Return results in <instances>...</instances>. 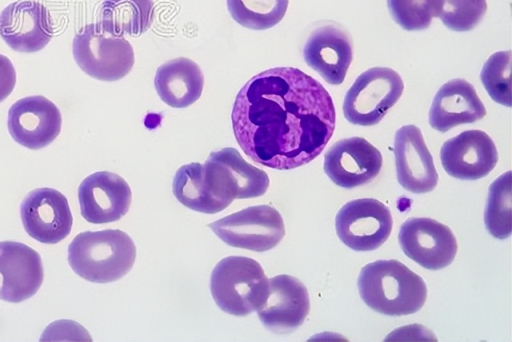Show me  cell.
Listing matches in <instances>:
<instances>
[{"label":"cell","mask_w":512,"mask_h":342,"mask_svg":"<svg viewBox=\"0 0 512 342\" xmlns=\"http://www.w3.org/2000/svg\"><path fill=\"white\" fill-rule=\"evenodd\" d=\"M231 119L235 139L250 159L290 170L324 150L335 130L336 111L319 81L294 67H276L239 90Z\"/></svg>","instance_id":"1"},{"label":"cell","mask_w":512,"mask_h":342,"mask_svg":"<svg viewBox=\"0 0 512 342\" xmlns=\"http://www.w3.org/2000/svg\"><path fill=\"white\" fill-rule=\"evenodd\" d=\"M357 286L369 308L388 316L416 313L427 297L423 278L396 259L377 260L363 266Z\"/></svg>","instance_id":"2"},{"label":"cell","mask_w":512,"mask_h":342,"mask_svg":"<svg viewBox=\"0 0 512 342\" xmlns=\"http://www.w3.org/2000/svg\"><path fill=\"white\" fill-rule=\"evenodd\" d=\"M135 259L134 241L119 229L81 232L68 245L70 267L90 282L121 279L132 269Z\"/></svg>","instance_id":"3"},{"label":"cell","mask_w":512,"mask_h":342,"mask_svg":"<svg viewBox=\"0 0 512 342\" xmlns=\"http://www.w3.org/2000/svg\"><path fill=\"white\" fill-rule=\"evenodd\" d=\"M268 280L258 261L245 256H228L213 268L210 292L222 311L246 316L265 302Z\"/></svg>","instance_id":"4"},{"label":"cell","mask_w":512,"mask_h":342,"mask_svg":"<svg viewBox=\"0 0 512 342\" xmlns=\"http://www.w3.org/2000/svg\"><path fill=\"white\" fill-rule=\"evenodd\" d=\"M201 173L205 192L217 212L234 199L264 195L270 183L265 171L246 162L232 147L211 152L201 165Z\"/></svg>","instance_id":"5"},{"label":"cell","mask_w":512,"mask_h":342,"mask_svg":"<svg viewBox=\"0 0 512 342\" xmlns=\"http://www.w3.org/2000/svg\"><path fill=\"white\" fill-rule=\"evenodd\" d=\"M72 52L79 68L100 81L122 79L135 62L129 41L106 32L99 23L88 24L75 35Z\"/></svg>","instance_id":"6"},{"label":"cell","mask_w":512,"mask_h":342,"mask_svg":"<svg viewBox=\"0 0 512 342\" xmlns=\"http://www.w3.org/2000/svg\"><path fill=\"white\" fill-rule=\"evenodd\" d=\"M404 90L398 72L388 67H372L361 73L347 90L343 113L348 122L378 124L400 99Z\"/></svg>","instance_id":"7"},{"label":"cell","mask_w":512,"mask_h":342,"mask_svg":"<svg viewBox=\"0 0 512 342\" xmlns=\"http://www.w3.org/2000/svg\"><path fill=\"white\" fill-rule=\"evenodd\" d=\"M208 227L229 246L256 252L274 248L285 235L281 214L265 204L244 208L208 224Z\"/></svg>","instance_id":"8"},{"label":"cell","mask_w":512,"mask_h":342,"mask_svg":"<svg viewBox=\"0 0 512 342\" xmlns=\"http://www.w3.org/2000/svg\"><path fill=\"white\" fill-rule=\"evenodd\" d=\"M392 214L381 201L373 198L355 199L344 204L335 217L339 239L355 251L379 248L390 236Z\"/></svg>","instance_id":"9"},{"label":"cell","mask_w":512,"mask_h":342,"mask_svg":"<svg viewBox=\"0 0 512 342\" xmlns=\"http://www.w3.org/2000/svg\"><path fill=\"white\" fill-rule=\"evenodd\" d=\"M398 239L405 255L429 270H440L450 265L458 249L452 230L426 217L404 221Z\"/></svg>","instance_id":"10"},{"label":"cell","mask_w":512,"mask_h":342,"mask_svg":"<svg viewBox=\"0 0 512 342\" xmlns=\"http://www.w3.org/2000/svg\"><path fill=\"white\" fill-rule=\"evenodd\" d=\"M20 216L27 234L45 244L66 238L73 225L67 198L54 188L30 191L20 204Z\"/></svg>","instance_id":"11"},{"label":"cell","mask_w":512,"mask_h":342,"mask_svg":"<svg viewBox=\"0 0 512 342\" xmlns=\"http://www.w3.org/2000/svg\"><path fill=\"white\" fill-rule=\"evenodd\" d=\"M61 126L59 108L42 95L21 98L8 111L7 127L11 137L28 149L48 146L59 135Z\"/></svg>","instance_id":"12"},{"label":"cell","mask_w":512,"mask_h":342,"mask_svg":"<svg viewBox=\"0 0 512 342\" xmlns=\"http://www.w3.org/2000/svg\"><path fill=\"white\" fill-rule=\"evenodd\" d=\"M380 151L363 137L335 142L324 155V171L336 185L351 189L370 183L380 172Z\"/></svg>","instance_id":"13"},{"label":"cell","mask_w":512,"mask_h":342,"mask_svg":"<svg viewBox=\"0 0 512 342\" xmlns=\"http://www.w3.org/2000/svg\"><path fill=\"white\" fill-rule=\"evenodd\" d=\"M82 217L92 224L120 220L129 210L132 192L127 181L109 171H98L82 180L78 187Z\"/></svg>","instance_id":"14"},{"label":"cell","mask_w":512,"mask_h":342,"mask_svg":"<svg viewBox=\"0 0 512 342\" xmlns=\"http://www.w3.org/2000/svg\"><path fill=\"white\" fill-rule=\"evenodd\" d=\"M310 311L306 286L296 277L281 274L268 280V294L257 315L273 333H288L304 323Z\"/></svg>","instance_id":"15"},{"label":"cell","mask_w":512,"mask_h":342,"mask_svg":"<svg viewBox=\"0 0 512 342\" xmlns=\"http://www.w3.org/2000/svg\"><path fill=\"white\" fill-rule=\"evenodd\" d=\"M440 159L446 173L461 180L487 176L498 162L497 148L481 130H467L445 141Z\"/></svg>","instance_id":"16"},{"label":"cell","mask_w":512,"mask_h":342,"mask_svg":"<svg viewBox=\"0 0 512 342\" xmlns=\"http://www.w3.org/2000/svg\"><path fill=\"white\" fill-rule=\"evenodd\" d=\"M40 254L16 241L0 242V299L20 303L34 296L42 285Z\"/></svg>","instance_id":"17"},{"label":"cell","mask_w":512,"mask_h":342,"mask_svg":"<svg viewBox=\"0 0 512 342\" xmlns=\"http://www.w3.org/2000/svg\"><path fill=\"white\" fill-rule=\"evenodd\" d=\"M0 36L14 51L42 50L52 39L53 28L46 7L34 0H18L0 14Z\"/></svg>","instance_id":"18"},{"label":"cell","mask_w":512,"mask_h":342,"mask_svg":"<svg viewBox=\"0 0 512 342\" xmlns=\"http://www.w3.org/2000/svg\"><path fill=\"white\" fill-rule=\"evenodd\" d=\"M394 155L397 180L404 189L421 194L436 187L438 173L419 127L404 125L396 131Z\"/></svg>","instance_id":"19"},{"label":"cell","mask_w":512,"mask_h":342,"mask_svg":"<svg viewBox=\"0 0 512 342\" xmlns=\"http://www.w3.org/2000/svg\"><path fill=\"white\" fill-rule=\"evenodd\" d=\"M303 57L306 64L327 83L339 85L344 81L353 59L352 40L339 26H320L308 36Z\"/></svg>","instance_id":"20"},{"label":"cell","mask_w":512,"mask_h":342,"mask_svg":"<svg viewBox=\"0 0 512 342\" xmlns=\"http://www.w3.org/2000/svg\"><path fill=\"white\" fill-rule=\"evenodd\" d=\"M486 115V108L474 86L467 80L455 78L444 83L435 94L430 110L429 124L440 132L474 123Z\"/></svg>","instance_id":"21"},{"label":"cell","mask_w":512,"mask_h":342,"mask_svg":"<svg viewBox=\"0 0 512 342\" xmlns=\"http://www.w3.org/2000/svg\"><path fill=\"white\" fill-rule=\"evenodd\" d=\"M154 86L161 100L168 106L186 108L200 98L204 76L196 62L180 57L158 67Z\"/></svg>","instance_id":"22"},{"label":"cell","mask_w":512,"mask_h":342,"mask_svg":"<svg viewBox=\"0 0 512 342\" xmlns=\"http://www.w3.org/2000/svg\"><path fill=\"white\" fill-rule=\"evenodd\" d=\"M153 9V0H103L98 23L112 35L137 37L150 28Z\"/></svg>","instance_id":"23"},{"label":"cell","mask_w":512,"mask_h":342,"mask_svg":"<svg viewBox=\"0 0 512 342\" xmlns=\"http://www.w3.org/2000/svg\"><path fill=\"white\" fill-rule=\"evenodd\" d=\"M511 206V171H507L489 187L484 222L493 237L503 240L511 235Z\"/></svg>","instance_id":"24"},{"label":"cell","mask_w":512,"mask_h":342,"mask_svg":"<svg viewBox=\"0 0 512 342\" xmlns=\"http://www.w3.org/2000/svg\"><path fill=\"white\" fill-rule=\"evenodd\" d=\"M232 18L252 30H265L284 17L288 0H226Z\"/></svg>","instance_id":"25"},{"label":"cell","mask_w":512,"mask_h":342,"mask_svg":"<svg viewBox=\"0 0 512 342\" xmlns=\"http://www.w3.org/2000/svg\"><path fill=\"white\" fill-rule=\"evenodd\" d=\"M201 165L193 162L176 171L172 183L173 194L181 204L191 210L206 214L218 213L205 192Z\"/></svg>","instance_id":"26"},{"label":"cell","mask_w":512,"mask_h":342,"mask_svg":"<svg viewBox=\"0 0 512 342\" xmlns=\"http://www.w3.org/2000/svg\"><path fill=\"white\" fill-rule=\"evenodd\" d=\"M481 82L493 101L511 106V51L493 53L484 63Z\"/></svg>","instance_id":"27"},{"label":"cell","mask_w":512,"mask_h":342,"mask_svg":"<svg viewBox=\"0 0 512 342\" xmlns=\"http://www.w3.org/2000/svg\"><path fill=\"white\" fill-rule=\"evenodd\" d=\"M392 19L407 31L427 29L441 12L442 0H387Z\"/></svg>","instance_id":"28"},{"label":"cell","mask_w":512,"mask_h":342,"mask_svg":"<svg viewBox=\"0 0 512 342\" xmlns=\"http://www.w3.org/2000/svg\"><path fill=\"white\" fill-rule=\"evenodd\" d=\"M486 11V0H442L438 18L448 29L465 32L474 29Z\"/></svg>","instance_id":"29"},{"label":"cell","mask_w":512,"mask_h":342,"mask_svg":"<svg viewBox=\"0 0 512 342\" xmlns=\"http://www.w3.org/2000/svg\"><path fill=\"white\" fill-rule=\"evenodd\" d=\"M16 70L11 60L0 54V102L4 101L16 85Z\"/></svg>","instance_id":"30"}]
</instances>
